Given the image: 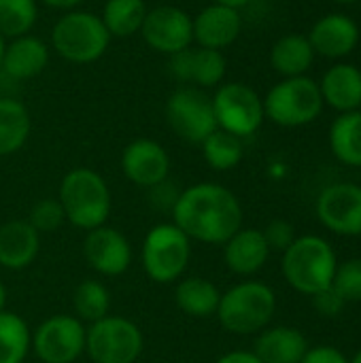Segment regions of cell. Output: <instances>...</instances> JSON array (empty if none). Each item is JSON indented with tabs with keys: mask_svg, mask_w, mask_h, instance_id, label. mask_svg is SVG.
<instances>
[{
	"mask_svg": "<svg viewBox=\"0 0 361 363\" xmlns=\"http://www.w3.org/2000/svg\"><path fill=\"white\" fill-rule=\"evenodd\" d=\"M172 223L189 238L226 245L243 228L238 198L219 183H196L183 189L172 206Z\"/></svg>",
	"mask_w": 361,
	"mask_h": 363,
	"instance_id": "cell-1",
	"label": "cell"
},
{
	"mask_svg": "<svg viewBox=\"0 0 361 363\" xmlns=\"http://www.w3.org/2000/svg\"><path fill=\"white\" fill-rule=\"evenodd\" d=\"M66 221L79 230L106 225L111 215V189L102 174L91 168H74L64 174L57 196Z\"/></svg>",
	"mask_w": 361,
	"mask_h": 363,
	"instance_id": "cell-2",
	"label": "cell"
},
{
	"mask_svg": "<svg viewBox=\"0 0 361 363\" xmlns=\"http://www.w3.org/2000/svg\"><path fill=\"white\" fill-rule=\"evenodd\" d=\"M277 311L274 291L260 281H245L221 294L217 319L230 334L249 336L268 328Z\"/></svg>",
	"mask_w": 361,
	"mask_h": 363,
	"instance_id": "cell-3",
	"label": "cell"
},
{
	"mask_svg": "<svg viewBox=\"0 0 361 363\" xmlns=\"http://www.w3.org/2000/svg\"><path fill=\"white\" fill-rule=\"evenodd\" d=\"M336 253L319 236H300L283 253L285 281L304 296H315L332 285L336 272Z\"/></svg>",
	"mask_w": 361,
	"mask_h": 363,
	"instance_id": "cell-4",
	"label": "cell"
},
{
	"mask_svg": "<svg viewBox=\"0 0 361 363\" xmlns=\"http://www.w3.org/2000/svg\"><path fill=\"white\" fill-rule=\"evenodd\" d=\"M111 43L100 15L91 11H66L53 26L51 47L70 64L98 62Z\"/></svg>",
	"mask_w": 361,
	"mask_h": 363,
	"instance_id": "cell-5",
	"label": "cell"
},
{
	"mask_svg": "<svg viewBox=\"0 0 361 363\" xmlns=\"http://www.w3.org/2000/svg\"><path fill=\"white\" fill-rule=\"evenodd\" d=\"M323 98L311 77H289L277 83L264 98V115L283 128H300L321 115Z\"/></svg>",
	"mask_w": 361,
	"mask_h": 363,
	"instance_id": "cell-6",
	"label": "cell"
},
{
	"mask_svg": "<svg viewBox=\"0 0 361 363\" xmlns=\"http://www.w3.org/2000/svg\"><path fill=\"white\" fill-rule=\"evenodd\" d=\"M191 257V240L174 225L160 223L143 240V268L153 283L168 285L183 277Z\"/></svg>",
	"mask_w": 361,
	"mask_h": 363,
	"instance_id": "cell-7",
	"label": "cell"
},
{
	"mask_svg": "<svg viewBox=\"0 0 361 363\" xmlns=\"http://www.w3.org/2000/svg\"><path fill=\"white\" fill-rule=\"evenodd\" d=\"M145 340L138 325L123 317L91 323L85 334V351L94 363H134L143 353Z\"/></svg>",
	"mask_w": 361,
	"mask_h": 363,
	"instance_id": "cell-8",
	"label": "cell"
},
{
	"mask_svg": "<svg viewBox=\"0 0 361 363\" xmlns=\"http://www.w3.org/2000/svg\"><path fill=\"white\" fill-rule=\"evenodd\" d=\"M211 100L217 128L238 138L255 134L264 123V100L245 83H223Z\"/></svg>",
	"mask_w": 361,
	"mask_h": 363,
	"instance_id": "cell-9",
	"label": "cell"
},
{
	"mask_svg": "<svg viewBox=\"0 0 361 363\" xmlns=\"http://www.w3.org/2000/svg\"><path fill=\"white\" fill-rule=\"evenodd\" d=\"M166 121L179 138L194 145H202L217 130L213 100L198 87H181L170 94Z\"/></svg>",
	"mask_w": 361,
	"mask_h": 363,
	"instance_id": "cell-10",
	"label": "cell"
},
{
	"mask_svg": "<svg viewBox=\"0 0 361 363\" xmlns=\"http://www.w3.org/2000/svg\"><path fill=\"white\" fill-rule=\"evenodd\" d=\"M85 334L87 330L77 317L55 315L36 328L32 349L43 363H72L85 351Z\"/></svg>",
	"mask_w": 361,
	"mask_h": 363,
	"instance_id": "cell-11",
	"label": "cell"
},
{
	"mask_svg": "<svg viewBox=\"0 0 361 363\" xmlns=\"http://www.w3.org/2000/svg\"><path fill=\"white\" fill-rule=\"evenodd\" d=\"M143 40L157 53L174 55L194 43L191 17L181 6L160 4L147 11L145 21L140 26Z\"/></svg>",
	"mask_w": 361,
	"mask_h": 363,
	"instance_id": "cell-12",
	"label": "cell"
},
{
	"mask_svg": "<svg viewBox=\"0 0 361 363\" xmlns=\"http://www.w3.org/2000/svg\"><path fill=\"white\" fill-rule=\"evenodd\" d=\"M319 221L334 234H361V187L353 183H336L326 187L317 200Z\"/></svg>",
	"mask_w": 361,
	"mask_h": 363,
	"instance_id": "cell-13",
	"label": "cell"
},
{
	"mask_svg": "<svg viewBox=\"0 0 361 363\" xmlns=\"http://www.w3.org/2000/svg\"><path fill=\"white\" fill-rule=\"evenodd\" d=\"M83 255L89 268L102 277H119L132 264L130 240L119 230L109 225L87 232L83 240Z\"/></svg>",
	"mask_w": 361,
	"mask_h": 363,
	"instance_id": "cell-14",
	"label": "cell"
},
{
	"mask_svg": "<svg viewBox=\"0 0 361 363\" xmlns=\"http://www.w3.org/2000/svg\"><path fill=\"white\" fill-rule=\"evenodd\" d=\"M121 170L130 183L151 189L168 179L170 155L157 140L136 138L121 153Z\"/></svg>",
	"mask_w": 361,
	"mask_h": 363,
	"instance_id": "cell-15",
	"label": "cell"
},
{
	"mask_svg": "<svg viewBox=\"0 0 361 363\" xmlns=\"http://www.w3.org/2000/svg\"><path fill=\"white\" fill-rule=\"evenodd\" d=\"M168 70L183 83H196L198 89H211L221 85L228 70V62L223 51L206 47H187L170 55Z\"/></svg>",
	"mask_w": 361,
	"mask_h": 363,
	"instance_id": "cell-16",
	"label": "cell"
},
{
	"mask_svg": "<svg viewBox=\"0 0 361 363\" xmlns=\"http://www.w3.org/2000/svg\"><path fill=\"white\" fill-rule=\"evenodd\" d=\"M194 43L206 49H226L230 47L243 30V17L236 9L223 4H209L196 17H191Z\"/></svg>",
	"mask_w": 361,
	"mask_h": 363,
	"instance_id": "cell-17",
	"label": "cell"
},
{
	"mask_svg": "<svg viewBox=\"0 0 361 363\" xmlns=\"http://www.w3.org/2000/svg\"><path fill=\"white\" fill-rule=\"evenodd\" d=\"M306 38L315 53L323 57H345L357 47L360 28L347 15L330 13V15H323L311 28V34Z\"/></svg>",
	"mask_w": 361,
	"mask_h": 363,
	"instance_id": "cell-18",
	"label": "cell"
},
{
	"mask_svg": "<svg viewBox=\"0 0 361 363\" xmlns=\"http://www.w3.org/2000/svg\"><path fill=\"white\" fill-rule=\"evenodd\" d=\"M49 53L51 49L43 38L34 34H23L6 43L0 68L6 77L15 81H28L47 68Z\"/></svg>",
	"mask_w": 361,
	"mask_h": 363,
	"instance_id": "cell-19",
	"label": "cell"
},
{
	"mask_svg": "<svg viewBox=\"0 0 361 363\" xmlns=\"http://www.w3.org/2000/svg\"><path fill=\"white\" fill-rule=\"evenodd\" d=\"M270 255V247L264 238L262 230L240 228L226 245H223V259L226 266L238 277H251L260 272Z\"/></svg>",
	"mask_w": 361,
	"mask_h": 363,
	"instance_id": "cell-20",
	"label": "cell"
},
{
	"mask_svg": "<svg viewBox=\"0 0 361 363\" xmlns=\"http://www.w3.org/2000/svg\"><path fill=\"white\" fill-rule=\"evenodd\" d=\"M40 251V234L26 221L13 219L0 225V266L6 270L28 268Z\"/></svg>",
	"mask_w": 361,
	"mask_h": 363,
	"instance_id": "cell-21",
	"label": "cell"
},
{
	"mask_svg": "<svg viewBox=\"0 0 361 363\" xmlns=\"http://www.w3.org/2000/svg\"><path fill=\"white\" fill-rule=\"evenodd\" d=\"M319 91L323 98V104H330L332 108L340 113L360 111L361 106V70L353 64H336L332 66L321 83Z\"/></svg>",
	"mask_w": 361,
	"mask_h": 363,
	"instance_id": "cell-22",
	"label": "cell"
},
{
	"mask_svg": "<svg viewBox=\"0 0 361 363\" xmlns=\"http://www.w3.org/2000/svg\"><path fill=\"white\" fill-rule=\"evenodd\" d=\"M306 351L309 342L300 330L279 325L262 330L255 340L253 355L262 363H300Z\"/></svg>",
	"mask_w": 361,
	"mask_h": 363,
	"instance_id": "cell-23",
	"label": "cell"
},
{
	"mask_svg": "<svg viewBox=\"0 0 361 363\" xmlns=\"http://www.w3.org/2000/svg\"><path fill=\"white\" fill-rule=\"evenodd\" d=\"M174 300L181 313L194 319H209L217 315L221 291L215 283L202 279V277H189L179 281L174 289Z\"/></svg>",
	"mask_w": 361,
	"mask_h": 363,
	"instance_id": "cell-24",
	"label": "cell"
},
{
	"mask_svg": "<svg viewBox=\"0 0 361 363\" xmlns=\"http://www.w3.org/2000/svg\"><path fill=\"white\" fill-rule=\"evenodd\" d=\"M313 60H315V51L309 38L302 34L281 36L270 49V64L285 79L302 77L313 66Z\"/></svg>",
	"mask_w": 361,
	"mask_h": 363,
	"instance_id": "cell-25",
	"label": "cell"
},
{
	"mask_svg": "<svg viewBox=\"0 0 361 363\" xmlns=\"http://www.w3.org/2000/svg\"><path fill=\"white\" fill-rule=\"evenodd\" d=\"M32 130V119L23 102L0 98V157L17 153Z\"/></svg>",
	"mask_w": 361,
	"mask_h": 363,
	"instance_id": "cell-26",
	"label": "cell"
},
{
	"mask_svg": "<svg viewBox=\"0 0 361 363\" xmlns=\"http://www.w3.org/2000/svg\"><path fill=\"white\" fill-rule=\"evenodd\" d=\"M332 153L347 166H361V111L340 113L330 128Z\"/></svg>",
	"mask_w": 361,
	"mask_h": 363,
	"instance_id": "cell-27",
	"label": "cell"
},
{
	"mask_svg": "<svg viewBox=\"0 0 361 363\" xmlns=\"http://www.w3.org/2000/svg\"><path fill=\"white\" fill-rule=\"evenodd\" d=\"M147 11L149 9L145 0H106L100 19L109 30L111 38H128L140 32Z\"/></svg>",
	"mask_w": 361,
	"mask_h": 363,
	"instance_id": "cell-28",
	"label": "cell"
},
{
	"mask_svg": "<svg viewBox=\"0 0 361 363\" xmlns=\"http://www.w3.org/2000/svg\"><path fill=\"white\" fill-rule=\"evenodd\" d=\"M32 349L28 323L15 313H0V363H23Z\"/></svg>",
	"mask_w": 361,
	"mask_h": 363,
	"instance_id": "cell-29",
	"label": "cell"
},
{
	"mask_svg": "<svg viewBox=\"0 0 361 363\" xmlns=\"http://www.w3.org/2000/svg\"><path fill=\"white\" fill-rule=\"evenodd\" d=\"M200 147H202V155L206 164L219 172L236 168L243 160V138L219 128Z\"/></svg>",
	"mask_w": 361,
	"mask_h": 363,
	"instance_id": "cell-30",
	"label": "cell"
},
{
	"mask_svg": "<svg viewBox=\"0 0 361 363\" xmlns=\"http://www.w3.org/2000/svg\"><path fill=\"white\" fill-rule=\"evenodd\" d=\"M72 306H74L77 319L83 323L87 321L91 325L109 315V308H111L109 289L100 281L87 279L77 285V289L72 294Z\"/></svg>",
	"mask_w": 361,
	"mask_h": 363,
	"instance_id": "cell-31",
	"label": "cell"
},
{
	"mask_svg": "<svg viewBox=\"0 0 361 363\" xmlns=\"http://www.w3.org/2000/svg\"><path fill=\"white\" fill-rule=\"evenodd\" d=\"M38 19L36 0H0V36L17 38L30 34Z\"/></svg>",
	"mask_w": 361,
	"mask_h": 363,
	"instance_id": "cell-32",
	"label": "cell"
},
{
	"mask_svg": "<svg viewBox=\"0 0 361 363\" xmlns=\"http://www.w3.org/2000/svg\"><path fill=\"white\" fill-rule=\"evenodd\" d=\"M332 287L347 304L361 302V257L349 259V262L336 266Z\"/></svg>",
	"mask_w": 361,
	"mask_h": 363,
	"instance_id": "cell-33",
	"label": "cell"
},
{
	"mask_svg": "<svg viewBox=\"0 0 361 363\" xmlns=\"http://www.w3.org/2000/svg\"><path fill=\"white\" fill-rule=\"evenodd\" d=\"M38 234L43 232H55L62 228V223L66 221V215H64V208L60 204V200L55 198H45V200H38L32 208H30V215L26 219Z\"/></svg>",
	"mask_w": 361,
	"mask_h": 363,
	"instance_id": "cell-34",
	"label": "cell"
},
{
	"mask_svg": "<svg viewBox=\"0 0 361 363\" xmlns=\"http://www.w3.org/2000/svg\"><path fill=\"white\" fill-rule=\"evenodd\" d=\"M264 238L270 247V251H281L285 253L289 249V245L296 240V230L289 221L285 219H274L268 223V228L264 230Z\"/></svg>",
	"mask_w": 361,
	"mask_h": 363,
	"instance_id": "cell-35",
	"label": "cell"
},
{
	"mask_svg": "<svg viewBox=\"0 0 361 363\" xmlns=\"http://www.w3.org/2000/svg\"><path fill=\"white\" fill-rule=\"evenodd\" d=\"M313 298V304H315V308L323 315V317H338L340 313H343V308L347 306V302L334 291V287L330 285V287H326L323 291H319V294H315V296H311Z\"/></svg>",
	"mask_w": 361,
	"mask_h": 363,
	"instance_id": "cell-36",
	"label": "cell"
},
{
	"mask_svg": "<svg viewBox=\"0 0 361 363\" xmlns=\"http://www.w3.org/2000/svg\"><path fill=\"white\" fill-rule=\"evenodd\" d=\"M300 363H349V359L338 349L321 345V347L309 349Z\"/></svg>",
	"mask_w": 361,
	"mask_h": 363,
	"instance_id": "cell-37",
	"label": "cell"
},
{
	"mask_svg": "<svg viewBox=\"0 0 361 363\" xmlns=\"http://www.w3.org/2000/svg\"><path fill=\"white\" fill-rule=\"evenodd\" d=\"M215 363H262L253 353L249 351H232L223 357H219Z\"/></svg>",
	"mask_w": 361,
	"mask_h": 363,
	"instance_id": "cell-38",
	"label": "cell"
},
{
	"mask_svg": "<svg viewBox=\"0 0 361 363\" xmlns=\"http://www.w3.org/2000/svg\"><path fill=\"white\" fill-rule=\"evenodd\" d=\"M43 4L47 6H53V9H60V11H74L79 4H83L85 0H40Z\"/></svg>",
	"mask_w": 361,
	"mask_h": 363,
	"instance_id": "cell-39",
	"label": "cell"
},
{
	"mask_svg": "<svg viewBox=\"0 0 361 363\" xmlns=\"http://www.w3.org/2000/svg\"><path fill=\"white\" fill-rule=\"evenodd\" d=\"M217 4H223V6H230V9H243L245 4H249L251 0H215Z\"/></svg>",
	"mask_w": 361,
	"mask_h": 363,
	"instance_id": "cell-40",
	"label": "cell"
},
{
	"mask_svg": "<svg viewBox=\"0 0 361 363\" xmlns=\"http://www.w3.org/2000/svg\"><path fill=\"white\" fill-rule=\"evenodd\" d=\"M4 306H6V287L0 281V313L4 311Z\"/></svg>",
	"mask_w": 361,
	"mask_h": 363,
	"instance_id": "cell-41",
	"label": "cell"
},
{
	"mask_svg": "<svg viewBox=\"0 0 361 363\" xmlns=\"http://www.w3.org/2000/svg\"><path fill=\"white\" fill-rule=\"evenodd\" d=\"M4 47H6V40L0 36V64H2V55H4Z\"/></svg>",
	"mask_w": 361,
	"mask_h": 363,
	"instance_id": "cell-42",
	"label": "cell"
},
{
	"mask_svg": "<svg viewBox=\"0 0 361 363\" xmlns=\"http://www.w3.org/2000/svg\"><path fill=\"white\" fill-rule=\"evenodd\" d=\"M349 363H361V349L357 351V353H355V357H353V359H351Z\"/></svg>",
	"mask_w": 361,
	"mask_h": 363,
	"instance_id": "cell-43",
	"label": "cell"
},
{
	"mask_svg": "<svg viewBox=\"0 0 361 363\" xmlns=\"http://www.w3.org/2000/svg\"><path fill=\"white\" fill-rule=\"evenodd\" d=\"M334 2H343V4H349V2H357V0H334Z\"/></svg>",
	"mask_w": 361,
	"mask_h": 363,
	"instance_id": "cell-44",
	"label": "cell"
}]
</instances>
